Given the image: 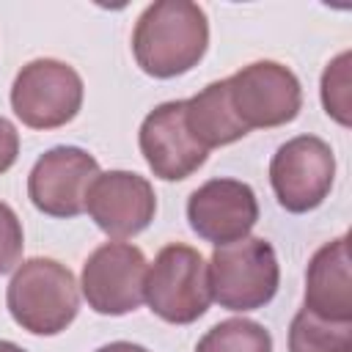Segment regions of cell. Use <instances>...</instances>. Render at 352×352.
<instances>
[{
  "label": "cell",
  "mask_w": 352,
  "mask_h": 352,
  "mask_svg": "<svg viewBox=\"0 0 352 352\" xmlns=\"http://www.w3.org/2000/svg\"><path fill=\"white\" fill-rule=\"evenodd\" d=\"M209 22L198 3L157 0L151 3L132 33L138 66L160 80L190 72L206 52Z\"/></svg>",
  "instance_id": "1"
},
{
  "label": "cell",
  "mask_w": 352,
  "mask_h": 352,
  "mask_svg": "<svg viewBox=\"0 0 352 352\" xmlns=\"http://www.w3.org/2000/svg\"><path fill=\"white\" fill-rule=\"evenodd\" d=\"M6 302L22 330L33 336H55L74 322L80 292L69 267L38 256L16 267L6 292Z\"/></svg>",
  "instance_id": "2"
},
{
  "label": "cell",
  "mask_w": 352,
  "mask_h": 352,
  "mask_svg": "<svg viewBox=\"0 0 352 352\" xmlns=\"http://www.w3.org/2000/svg\"><path fill=\"white\" fill-rule=\"evenodd\" d=\"M278 256L261 236L217 245L209 258L212 300L228 311H256L267 305L278 292Z\"/></svg>",
  "instance_id": "3"
},
{
  "label": "cell",
  "mask_w": 352,
  "mask_h": 352,
  "mask_svg": "<svg viewBox=\"0 0 352 352\" xmlns=\"http://www.w3.org/2000/svg\"><path fill=\"white\" fill-rule=\"evenodd\" d=\"M143 300L170 324L195 322L212 302L209 264L190 245H165L146 272Z\"/></svg>",
  "instance_id": "4"
},
{
  "label": "cell",
  "mask_w": 352,
  "mask_h": 352,
  "mask_svg": "<svg viewBox=\"0 0 352 352\" xmlns=\"http://www.w3.org/2000/svg\"><path fill=\"white\" fill-rule=\"evenodd\" d=\"M82 104L80 74L55 58H36L19 69L11 85V107L30 129H55L69 124Z\"/></svg>",
  "instance_id": "5"
},
{
  "label": "cell",
  "mask_w": 352,
  "mask_h": 352,
  "mask_svg": "<svg viewBox=\"0 0 352 352\" xmlns=\"http://www.w3.org/2000/svg\"><path fill=\"white\" fill-rule=\"evenodd\" d=\"M228 99L245 129L280 126L294 121L302 104V88L292 69L275 60H256L242 66L228 80Z\"/></svg>",
  "instance_id": "6"
},
{
  "label": "cell",
  "mask_w": 352,
  "mask_h": 352,
  "mask_svg": "<svg viewBox=\"0 0 352 352\" xmlns=\"http://www.w3.org/2000/svg\"><path fill=\"white\" fill-rule=\"evenodd\" d=\"M333 179H336L333 148L316 135H300L286 140L270 162V182L275 198L286 212L294 214L316 209L327 198Z\"/></svg>",
  "instance_id": "7"
},
{
  "label": "cell",
  "mask_w": 352,
  "mask_h": 352,
  "mask_svg": "<svg viewBox=\"0 0 352 352\" xmlns=\"http://www.w3.org/2000/svg\"><path fill=\"white\" fill-rule=\"evenodd\" d=\"M146 256L129 242H104L82 264V297L96 314L124 316L143 302Z\"/></svg>",
  "instance_id": "8"
},
{
  "label": "cell",
  "mask_w": 352,
  "mask_h": 352,
  "mask_svg": "<svg viewBox=\"0 0 352 352\" xmlns=\"http://www.w3.org/2000/svg\"><path fill=\"white\" fill-rule=\"evenodd\" d=\"M96 176L99 162L85 148L55 146L36 160L28 176V195L50 217H77Z\"/></svg>",
  "instance_id": "9"
},
{
  "label": "cell",
  "mask_w": 352,
  "mask_h": 352,
  "mask_svg": "<svg viewBox=\"0 0 352 352\" xmlns=\"http://www.w3.org/2000/svg\"><path fill=\"white\" fill-rule=\"evenodd\" d=\"M190 228L217 245H228L245 239L258 220V201L250 184L236 179H209L198 190H192L187 201Z\"/></svg>",
  "instance_id": "10"
},
{
  "label": "cell",
  "mask_w": 352,
  "mask_h": 352,
  "mask_svg": "<svg viewBox=\"0 0 352 352\" xmlns=\"http://www.w3.org/2000/svg\"><path fill=\"white\" fill-rule=\"evenodd\" d=\"M85 209L107 236L126 239L148 228L157 212V195L148 179L132 170H107L94 179Z\"/></svg>",
  "instance_id": "11"
},
{
  "label": "cell",
  "mask_w": 352,
  "mask_h": 352,
  "mask_svg": "<svg viewBox=\"0 0 352 352\" xmlns=\"http://www.w3.org/2000/svg\"><path fill=\"white\" fill-rule=\"evenodd\" d=\"M140 151L157 179L182 182L206 162V148L190 135L184 102L154 107L140 124Z\"/></svg>",
  "instance_id": "12"
},
{
  "label": "cell",
  "mask_w": 352,
  "mask_h": 352,
  "mask_svg": "<svg viewBox=\"0 0 352 352\" xmlns=\"http://www.w3.org/2000/svg\"><path fill=\"white\" fill-rule=\"evenodd\" d=\"M346 234L322 245L305 272V308L322 319L352 322V275Z\"/></svg>",
  "instance_id": "13"
},
{
  "label": "cell",
  "mask_w": 352,
  "mask_h": 352,
  "mask_svg": "<svg viewBox=\"0 0 352 352\" xmlns=\"http://www.w3.org/2000/svg\"><path fill=\"white\" fill-rule=\"evenodd\" d=\"M184 121L190 135L209 151L217 146H228L248 135L245 124L236 118L231 99H228V82H209L201 94L184 102Z\"/></svg>",
  "instance_id": "14"
},
{
  "label": "cell",
  "mask_w": 352,
  "mask_h": 352,
  "mask_svg": "<svg viewBox=\"0 0 352 352\" xmlns=\"http://www.w3.org/2000/svg\"><path fill=\"white\" fill-rule=\"evenodd\" d=\"M289 352H352V322H333L300 308L289 327Z\"/></svg>",
  "instance_id": "15"
},
{
  "label": "cell",
  "mask_w": 352,
  "mask_h": 352,
  "mask_svg": "<svg viewBox=\"0 0 352 352\" xmlns=\"http://www.w3.org/2000/svg\"><path fill=\"white\" fill-rule=\"evenodd\" d=\"M195 352H272V336L253 319H226L198 341Z\"/></svg>",
  "instance_id": "16"
},
{
  "label": "cell",
  "mask_w": 352,
  "mask_h": 352,
  "mask_svg": "<svg viewBox=\"0 0 352 352\" xmlns=\"http://www.w3.org/2000/svg\"><path fill=\"white\" fill-rule=\"evenodd\" d=\"M349 63L352 55L341 52L333 63H327L322 74V104L327 116H333L341 126L352 124V94H349Z\"/></svg>",
  "instance_id": "17"
},
{
  "label": "cell",
  "mask_w": 352,
  "mask_h": 352,
  "mask_svg": "<svg viewBox=\"0 0 352 352\" xmlns=\"http://www.w3.org/2000/svg\"><path fill=\"white\" fill-rule=\"evenodd\" d=\"M22 223L16 212L0 201V275L14 270L22 258Z\"/></svg>",
  "instance_id": "18"
},
{
  "label": "cell",
  "mask_w": 352,
  "mask_h": 352,
  "mask_svg": "<svg viewBox=\"0 0 352 352\" xmlns=\"http://www.w3.org/2000/svg\"><path fill=\"white\" fill-rule=\"evenodd\" d=\"M19 154V135L8 118L0 116V173H6Z\"/></svg>",
  "instance_id": "19"
},
{
  "label": "cell",
  "mask_w": 352,
  "mask_h": 352,
  "mask_svg": "<svg viewBox=\"0 0 352 352\" xmlns=\"http://www.w3.org/2000/svg\"><path fill=\"white\" fill-rule=\"evenodd\" d=\"M96 352H148V349L140 344H132V341H113V344L99 346Z\"/></svg>",
  "instance_id": "20"
},
{
  "label": "cell",
  "mask_w": 352,
  "mask_h": 352,
  "mask_svg": "<svg viewBox=\"0 0 352 352\" xmlns=\"http://www.w3.org/2000/svg\"><path fill=\"white\" fill-rule=\"evenodd\" d=\"M0 352H25V349L16 346V344H11V341H0Z\"/></svg>",
  "instance_id": "21"
}]
</instances>
